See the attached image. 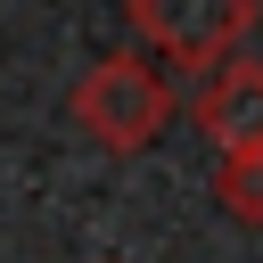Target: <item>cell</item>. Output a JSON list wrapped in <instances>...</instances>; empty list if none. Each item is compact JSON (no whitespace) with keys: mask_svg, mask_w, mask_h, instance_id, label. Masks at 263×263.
I'll return each instance as SVG.
<instances>
[{"mask_svg":"<svg viewBox=\"0 0 263 263\" xmlns=\"http://www.w3.org/2000/svg\"><path fill=\"white\" fill-rule=\"evenodd\" d=\"M74 123L107 148V156H140L164 123H173V82L156 58L140 49H107L82 82H74Z\"/></svg>","mask_w":263,"mask_h":263,"instance_id":"1","label":"cell"},{"mask_svg":"<svg viewBox=\"0 0 263 263\" xmlns=\"http://www.w3.org/2000/svg\"><path fill=\"white\" fill-rule=\"evenodd\" d=\"M132 25L156 58L173 66H222L247 25H255V0H132Z\"/></svg>","mask_w":263,"mask_h":263,"instance_id":"2","label":"cell"},{"mask_svg":"<svg viewBox=\"0 0 263 263\" xmlns=\"http://www.w3.org/2000/svg\"><path fill=\"white\" fill-rule=\"evenodd\" d=\"M197 132L222 156H263V58H222L197 82Z\"/></svg>","mask_w":263,"mask_h":263,"instance_id":"3","label":"cell"},{"mask_svg":"<svg viewBox=\"0 0 263 263\" xmlns=\"http://www.w3.org/2000/svg\"><path fill=\"white\" fill-rule=\"evenodd\" d=\"M214 189H222L230 222H263V156H222Z\"/></svg>","mask_w":263,"mask_h":263,"instance_id":"4","label":"cell"}]
</instances>
